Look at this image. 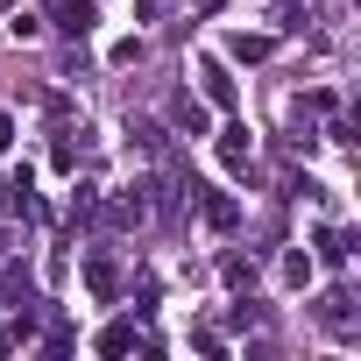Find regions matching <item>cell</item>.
Masks as SVG:
<instances>
[{
    "label": "cell",
    "instance_id": "cell-1",
    "mask_svg": "<svg viewBox=\"0 0 361 361\" xmlns=\"http://www.w3.org/2000/svg\"><path fill=\"white\" fill-rule=\"evenodd\" d=\"M0 213H22V220H36V213H43V206H36V170H29V163L0 177Z\"/></svg>",
    "mask_w": 361,
    "mask_h": 361
},
{
    "label": "cell",
    "instance_id": "cell-2",
    "mask_svg": "<svg viewBox=\"0 0 361 361\" xmlns=\"http://www.w3.org/2000/svg\"><path fill=\"white\" fill-rule=\"evenodd\" d=\"M199 85H206V106H220V114H234V71H227V57H199Z\"/></svg>",
    "mask_w": 361,
    "mask_h": 361
},
{
    "label": "cell",
    "instance_id": "cell-3",
    "mask_svg": "<svg viewBox=\"0 0 361 361\" xmlns=\"http://www.w3.org/2000/svg\"><path fill=\"white\" fill-rule=\"evenodd\" d=\"M92 347H99L106 361H114V354H135V347H142V354H156V340H142V326H135V319H114V326H99V340H92Z\"/></svg>",
    "mask_w": 361,
    "mask_h": 361
},
{
    "label": "cell",
    "instance_id": "cell-4",
    "mask_svg": "<svg viewBox=\"0 0 361 361\" xmlns=\"http://www.w3.org/2000/svg\"><path fill=\"white\" fill-rule=\"evenodd\" d=\"M192 192H199V220H206L213 234H234V227H241V206H234L227 192H206V185H192Z\"/></svg>",
    "mask_w": 361,
    "mask_h": 361
},
{
    "label": "cell",
    "instance_id": "cell-5",
    "mask_svg": "<svg viewBox=\"0 0 361 361\" xmlns=\"http://www.w3.org/2000/svg\"><path fill=\"white\" fill-rule=\"evenodd\" d=\"M43 15H50L64 36H85V29L99 22V8H92V0H43Z\"/></svg>",
    "mask_w": 361,
    "mask_h": 361
},
{
    "label": "cell",
    "instance_id": "cell-6",
    "mask_svg": "<svg viewBox=\"0 0 361 361\" xmlns=\"http://www.w3.org/2000/svg\"><path fill=\"white\" fill-rule=\"evenodd\" d=\"M248 156H255L248 121H227V128H220V163H227V170H248Z\"/></svg>",
    "mask_w": 361,
    "mask_h": 361
},
{
    "label": "cell",
    "instance_id": "cell-7",
    "mask_svg": "<svg viewBox=\"0 0 361 361\" xmlns=\"http://www.w3.org/2000/svg\"><path fill=\"white\" fill-rule=\"evenodd\" d=\"M347 305H354L347 290H326V298H319V326L340 333V340H354V312H347Z\"/></svg>",
    "mask_w": 361,
    "mask_h": 361
},
{
    "label": "cell",
    "instance_id": "cell-8",
    "mask_svg": "<svg viewBox=\"0 0 361 361\" xmlns=\"http://www.w3.org/2000/svg\"><path fill=\"white\" fill-rule=\"evenodd\" d=\"M312 248H319L312 262H333V269H340V262L354 255V234H347V227H319V234H312Z\"/></svg>",
    "mask_w": 361,
    "mask_h": 361
},
{
    "label": "cell",
    "instance_id": "cell-9",
    "mask_svg": "<svg viewBox=\"0 0 361 361\" xmlns=\"http://www.w3.org/2000/svg\"><path fill=\"white\" fill-rule=\"evenodd\" d=\"M85 290H92L99 305H114V298H121V269H114L106 255H92V262H85Z\"/></svg>",
    "mask_w": 361,
    "mask_h": 361
},
{
    "label": "cell",
    "instance_id": "cell-10",
    "mask_svg": "<svg viewBox=\"0 0 361 361\" xmlns=\"http://www.w3.org/2000/svg\"><path fill=\"white\" fill-rule=\"evenodd\" d=\"M220 283H227V290H255V255H234V248H227V255H220Z\"/></svg>",
    "mask_w": 361,
    "mask_h": 361
},
{
    "label": "cell",
    "instance_id": "cell-11",
    "mask_svg": "<svg viewBox=\"0 0 361 361\" xmlns=\"http://www.w3.org/2000/svg\"><path fill=\"white\" fill-rule=\"evenodd\" d=\"M170 121L185 128V135H206V106H199L192 92H177V99H170Z\"/></svg>",
    "mask_w": 361,
    "mask_h": 361
},
{
    "label": "cell",
    "instance_id": "cell-12",
    "mask_svg": "<svg viewBox=\"0 0 361 361\" xmlns=\"http://www.w3.org/2000/svg\"><path fill=\"white\" fill-rule=\"evenodd\" d=\"M269 50H276L269 36H248V29H241V36H227V57H241V64H262Z\"/></svg>",
    "mask_w": 361,
    "mask_h": 361
},
{
    "label": "cell",
    "instance_id": "cell-13",
    "mask_svg": "<svg viewBox=\"0 0 361 361\" xmlns=\"http://www.w3.org/2000/svg\"><path fill=\"white\" fill-rule=\"evenodd\" d=\"M78 135H85V128H57V149H50L57 170H78Z\"/></svg>",
    "mask_w": 361,
    "mask_h": 361
},
{
    "label": "cell",
    "instance_id": "cell-14",
    "mask_svg": "<svg viewBox=\"0 0 361 361\" xmlns=\"http://www.w3.org/2000/svg\"><path fill=\"white\" fill-rule=\"evenodd\" d=\"M283 283H298V290L312 283V255H305V248H290V255H283Z\"/></svg>",
    "mask_w": 361,
    "mask_h": 361
},
{
    "label": "cell",
    "instance_id": "cell-15",
    "mask_svg": "<svg viewBox=\"0 0 361 361\" xmlns=\"http://www.w3.org/2000/svg\"><path fill=\"white\" fill-rule=\"evenodd\" d=\"M149 312H156V276H142V283H135V319H149Z\"/></svg>",
    "mask_w": 361,
    "mask_h": 361
},
{
    "label": "cell",
    "instance_id": "cell-16",
    "mask_svg": "<svg viewBox=\"0 0 361 361\" xmlns=\"http://www.w3.org/2000/svg\"><path fill=\"white\" fill-rule=\"evenodd\" d=\"M43 354H50V361H57V354H71V326H64V319L50 326V340H43Z\"/></svg>",
    "mask_w": 361,
    "mask_h": 361
},
{
    "label": "cell",
    "instance_id": "cell-17",
    "mask_svg": "<svg viewBox=\"0 0 361 361\" xmlns=\"http://www.w3.org/2000/svg\"><path fill=\"white\" fill-rule=\"evenodd\" d=\"M114 64H142V36H121L114 43Z\"/></svg>",
    "mask_w": 361,
    "mask_h": 361
},
{
    "label": "cell",
    "instance_id": "cell-18",
    "mask_svg": "<svg viewBox=\"0 0 361 361\" xmlns=\"http://www.w3.org/2000/svg\"><path fill=\"white\" fill-rule=\"evenodd\" d=\"M8 149H15V121H8V114H0V156H8Z\"/></svg>",
    "mask_w": 361,
    "mask_h": 361
}]
</instances>
